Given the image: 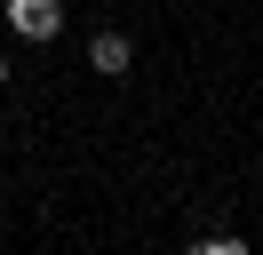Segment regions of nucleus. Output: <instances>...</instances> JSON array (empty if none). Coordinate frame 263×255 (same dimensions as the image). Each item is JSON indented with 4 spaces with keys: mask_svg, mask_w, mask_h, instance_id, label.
Listing matches in <instances>:
<instances>
[{
    "mask_svg": "<svg viewBox=\"0 0 263 255\" xmlns=\"http://www.w3.org/2000/svg\"><path fill=\"white\" fill-rule=\"evenodd\" d=\"M8 24H16L24 40H56V32H64V8H56V0H8Z\"/></svg>",
    "mask_w": 263,
    "mask_h": 255,
    "instance_id": "obj_1",
    "label": "nucleus"
},
{
    "mask_svg": "<svg viewBox=\"0 0 263 255\" xmlns=\"http://www.w3.org/2000/svg\"><path fill=\"white\" fill-rule=\"evenodd\" d=\"M0 80H8V56H0Z\"/></svg>",
    "mask_w": 263,
    "mask_h": 255,
    "instance_id": "obj_3",
    "label": "nucleus"
},
{
    "mask_svg": "<svg viewBox=\"0 0 263 255\" xmlns=\"http://www.w3.org/2000/svg\"><path fill=\"white\" fill-rule=\"evenodd\" d=\"M88 64H96L104 80H120L136 64V48H128V32H96V40H88Z\"/></svg>",
    "mask_w": 263,
    "mask_h": 255,
    "instance_id": "obj_2",
    "label": "nucleus"
}]
</instances>
